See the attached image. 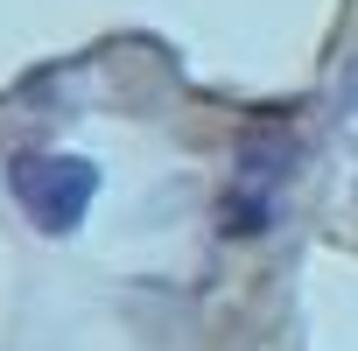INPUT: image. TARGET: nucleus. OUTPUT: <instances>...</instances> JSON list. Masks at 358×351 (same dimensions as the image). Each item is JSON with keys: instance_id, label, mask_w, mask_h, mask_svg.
<instances>
[{"instance_id": "1", "label": "nucleus", "mask_w": 358, "mask_h": 351, "mask_svg": "<svg viewBox=\"0 0 358 351\" xmlns=\"http://www.w3.org/2000/svg\"><path fill=\"white\" fill-rule=\"evenodd\" d=\"M99 162H85V155H43V148H22V155H8V197L22 204V218L36 225V232H50V239H71L85 218H92V204H99Z\"/></svg>"}]
</instances>
